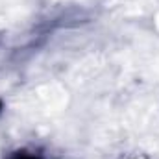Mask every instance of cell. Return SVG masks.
Segmentation results:
<instances>
[{"label":"cell","mask_w":159,"mask_h":159,"mask_svg":"<svg viewBox=\"0 0 159 159\" xmlns=\"http://www.w3.org/2000/svg\"><path fill=\"white\" fill-rule=\"evenodd\" d=\"M7 159H41V157H39V156H35V154H32V152L20 150V152H15V154H11Z\"/></svg>","instance_id":"1"},{"label":"cell","mask_w":159,"mask_h":159,"mask_svg":"<svg viewBox=\"0 0 159 159\" xmlns=\"http://www.w3.org/2000/svg\"><path fill=\"white\" fill-rule=\"evenodd\" d=\"M2 107H4V106H2V102H0V111H2Z\"/></svg>","instance_id":"2"}]
</instances>
